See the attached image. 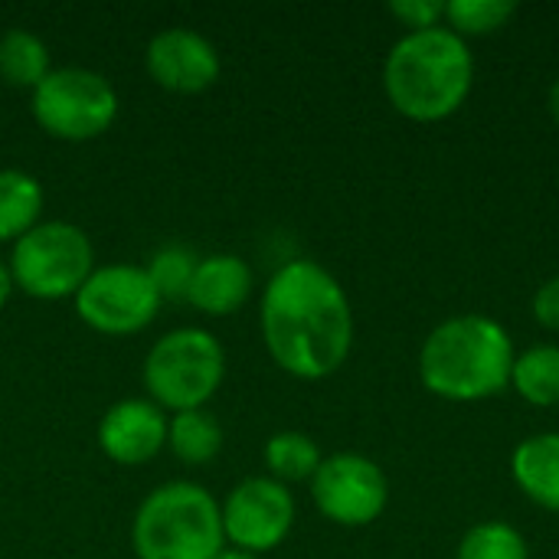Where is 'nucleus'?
<instances>
[{
	"instance_id": "obj_1",
	"label": "nucleus",
	"mask_w": 559,
	"mask_h": 559,
	"mask_svg": "<svg viewBox=\"0 0 559 559\" xmlns=\"http://www.w3.org/2000/svg\"><path fill=\"white\" fill-rule=\"evenodd\" d=\"M259 328L275 367L308 383L334 377L354 347L350 298L311 259H292L265 282Z\"/></svg>"
},
{
	"instance_id": "obj_2",
	"label": "nucleus",
	"mask_w": 559,
	"mask_h": 559,
	"mask_svg": "<svg viewBox=\"0 0 559 559\" xmlns=\"http://www.w3.org/2000/svg\"><path fill=\"white\" fill-rule=\"evenodd\" d=\"M475 59L468 43L449 26L406 33L383 62V92L409 121H445L472 95Z\"/></svg>"
},
{
	"instance_id": "obj_3",
	"label": "nucleus",
	"mask_w": 559,
	"mask_h": 559,
	"mask_svg": "<svg viewBox=\"0 0 559 559\" xmlns=\"http://www.w3.org/2000/svg\"><path fill=\"white\" fill-rule=\"evenodd\" d=\"M514 344L488 314H455L429 331L419 350L423 386L449 403H478L511 383Z\"/></svg>"
},
{
	"instance_id": "obj_4",
	"label": "nucleus",
	"mask_w": 559,
	"mask_h": 559,
	"mask_svg": "<svg viewBox=\"0 0 559 559\" xmlns=\"http://www.w3.org/2000/svg\"><path fill=\"white\" fill-rule=\"evenodd\" d=\"M138 559H216L226 550L219 501L197 481H167L134 511Z\"/></svg>"
},
{
	"instance_id": "obj_5",
	"label": "nucleus",
	"mask_w": 559,
	"mask_h": 559,
	"mask_svg": "<svg viewBox=\"0 0 559 559\" xmlns=\"http://www.w3.org/2000/svg\"><path fill=\"white\" fill-rule=\"evenodd\" d=\"M226 377V350L219 337L206 328H174L157 337L144 357L141 380L147 400L164 413L206 409V403L219 393Z\"/></svg>"
},
{
	"instance_id": "obj_6",
	"label": "nucleus",
	"mask_w": 559,
	"mask_h": 559,
	"mask_svg": "<svg viewBox=\"0 0 559 559\" xmlns=\"http://www.w3.org/2000/svg\"><path fill=\"white\" fill-rule=\"evenodd\" d=\"M7 269L16 292L36 301H62L75 298L95 272V249L75 223L46 219L13 242Z\"/></svg>"
},
{
	"instance_id": "obj_7",
	"label": "nucleus",
	"mask_w": 559,
	"mask_h": 559,
	"mask_svg": "<svg viewBox=\"0 0 559 559\" xmlns=\"http://www.w3.org/2000/svg\"><path fill=\"white\" fill-rule=\"evenodd\" d=\"M33 118L56 141H95L118 118V92L95 69L59 66L33 88Z\"/></svg>"
},
{
	"instance_id": "obj_8",
	"label": "nucleus",
	"mask_w": 559,
	"mask_h": 559,
	"mask_svg": "<svg viewBox=\"0 0 559 559\" xmlns=\"http://www.w3.org/2000/svg\"><path fill=\"white\" fill-rule=\"evenodd\" d=\"M75 314L85 328L105 337H131L154 324L160 311V295L147 278L144 265L108 262L95 265L85 285L75 292Z\"/></svg>"
},
{
	"instance_id": "obj_9",
	"label": "nucleus",
	"mask_w": 559,
	"mask_h": 559,
	"mask_svg": "<svg viewBox=\"0 0 559 559\" xmlns=\"http://www.w3.org/2000/svg\"><path fill=\"white\" fill-rule=\"evenodd\" d=\"M311 498L337 527H367L390 504V481L383 468L357 452H337L321 462L311 478Z\"/></svg>"
},
{
	"instance_id": "obj_10",
	"label": "nucleus",
	"mask_w": 559,
	"mask_h": 559,
	"mask_svg": "<svg viewBox=\"0 0 559 559\" xmlns=\"http://www.w3.org/2000/svg\"><path fill=\"white\" fill-rule=\"evenodd\" d=\"M219 514H223L226 547L262 557L288 540L295 527V498L282 481L269 475H255L239 481L226 495Z\"/></svg>"
},
{
	"instance_id": "obj_11",
	"label": "nucleus",
	"mask_w": 559,
	"mask_h": 559,
	"mask_svg": "<svg viewBox=\"0 0 559 559\" xmlns=\"http://www.w3.org/2000/svg\"><path fill=\"white\" fill-rule=\"evenodd\" d=\"M144 69L154 85L177 92V95H200L216 85L223 62L216 46L190 29V26H167L151 36L144 49Z\"/></svg>"
},
{
	"instance_id": "obj_12",
	"label": "nucleus",
	"mask_w": 559,
	"mask_h": 559,
	"mask_svg": "<svg viewBox=\"0 0 559 559\" xmlns=\"http://www.w3.org/2000/svg\"><path fill=\"white\" fill-rule=\"evenodd\" d=\"M167 423L170 416L151 400H118L98 419V449L115 465H147L167 449Z\"/></svg>"
},
{
	"instance_id": "obj_13",
	"label": "nucleus",
	"mask_w": 559,
	"mask_h": 559,
	"mask_svg": "<svg viewBox=\"0 0 559 559\" xmlns=\"http://www.w3.org/2000/svg\"><path fill=\"white\" fill-rule=\"evenodd\" d=\"M252 288H255V275L242 255L213 252V255H200V265L187 292V305L210 318H229L249 301Z\"/></svg>"
},
{
	"instance_id": "obj_14",
	"label": "nucleus",
	"mask_w": 559,
	"mask_h": 559,
	"mask_svg": "<svg viewBox=\"0 0 559 559\" xmlns=\"http://www.w3.org/2000/svg\"><path fill=\"white\" fill-rule=\"evenodd\" d=\"M511 475L537 508L559 514V432L524 439L511 455Z\"/></svg>"
},
{
	"instance_id": "obj_15",
	"label": "nucleus",
	"mask_w": 559,
	"mask_h": 559,
	"mask_svg": "<svg viewBox=\"0 0 559 559\" xmlns=\"http://www.w3.org/2000/svg\"><path fill=\"white\" fill-rule=\"evenodd\" d=\"M46 206V190L43 183L16 167L0 170V242H16L26 236L33 226H39Z\"/></svg>"
},
{
	"instance_id": "obj_16",
	"label": "nucleus",
	"mask_w": 559,
	"mask_h": 559,
	"mask_svg": "<svg viewBox=\"0 0 559 559\" xmlns=\"http://www.w3.org/2000/svg\"><path fill=\"white\" fill-rule=\"evenodd\" d=\"M167 449L183 465H210L223 452V426L206 409L174 413L167 423Z\"/></svg>"
},
{
	"instance_id": "obj_17",
	"label": "nucleus",
	"mask_w": 559,
	"mask_h": 559,
	"mask_svg": "<svg viewBox=\"0 0 559 559\" xmlns=\"http://www.w3.org/2000/svg\"><path fill=\"white\" fill-rule=\"evenodd\" d=\"M511 386L518 396L531 406L550 409L559 406V347L557 344H537L514 357L511 367Z\"/></svg>"
},
{
	"instance_id": "obj_18",
	"label": "nucleus",
	"mask_w": 559,
	"mask_h": 559,
	"mask_svg": "<svg viewBox=\"0 0 559 559\" xmlns=\"http://www.w3.org/2000/svg\"><path fill=\"white\" fill-rule=\"evenodd\" d=\"M52 72L49 46L29 29H7L0 36V79L13 88H36Z\"/></svg>"
},
{
	"instance_id": "obj_19",
	"label": "nucleus",
	"mask_w": 559,
	"mask_h": 559,
	"mask_svg": "<svg viewBox=\"0 0 559 559\" xmlns=\"http://www.w3.org/2000/svg\"><path fill=\"white\" fill-rule=\"evenodd\" d=\"M321 462H324V455H321L318 442L311 436H305V432L285 429V432H275L265 442L269 478L282 481L285 488L298 485V481H311L314 472L321 468Z\"/></svg>"
},
{
	"instance_id": "obj_20",
	"label": "nucleus",
	"mask_w": 559,
	"mask_h": 559,
	"mask_svg": "<svg viewBox=\"0 0 559 559\" xmlns=\"http://www.w3.org/2000/svg\"><path fill=\"white\" fill-rule=\"evenodd\" d=\"M197 265H200V255L190 246L170 242V246H160L147 259L144 272L154 282L160 301H187V292H190Z\"/></svg>"
},
{
	"instance_id": "obj_21",
	"label": "nucleus",
	"mask_w": 559,
	"mask_h": 559,
	"mask_svg": "<svg viewBox=\"0 0 559 559\" xmlns=\"http://www.w3.org/2000/svg\"><path fill=\"white\" fill-rule=\"evenodd\" d=\"M455 559H531V547L518 527L504 521H485L462 537Z\"/></svg>"
},
{
	"instance_id": "obj_22",
	"label": "nucleus",
	"mask_w": 559,
	"mask_h": 559,
	"mask_svg": "<svg viewBox=\"0 0 559 559\" xmlns=\"http://www.w3.org/2000/svg\"><path fill=\"white\" fill-rule=\"evenodd\" d=\"M518 13L511 0H449L445 3V26L465 36H485L501 29Z\"/></svg>"
},
{
	"instance_id": "obj_23",
	"label": "nucleus",
	"mask_w": 559,
	"mask_h": 559,
	"mask_svg": "<svg viewBox=\"0 0 559 559\" xmlns=\"http://www.w3.org/2000/svg\"><path fill=\"white\" fill-rule=\"evenodd\" d=\"M390 13L406 26V33L445 26V3L439 0H393Z\"/></svg>"
},
{
	"instance_id": "obj_24",
	"label": "nucleus",
	"mask_w": 559,
	"mask_h": 559,
	"mask_svg": "<svg viewBox=\"0 0 559 559\" xmlns=\"http://www.w3.org/2000/svg\"><path fill=\"white\" fill-rule=\"evenodd\" d=\"M531 311H534V321H537L540 328L559 334V275L547 278V282L537 288V295H534V301H531Z\"/></svg>"
},
{
	"instance_id": "obj_25",
	"label": "nucleus",
	"mask_w": 559,
	"mask_h": 559,
	"mask_svg": "<svg viewBox=\"0 0 559 559\" xmlns=\"http://www.w3.org/2000/svg\"><path fill=\"white\" fill-rule=\"evenodd\" d=\"M16 292V285H13V275H10V269H7V262H0V308L10 301V295Z\"/></svg>"
},
{
	"instance_id": "obj_26",
	"label": "nucleus",
	"mask_w": 559,
	"mask_h": 559,
	"mask_svg": "<svg viewBox=\"0 0 559 559\" xmlns=\"http://www.w3.org/2000/svg\"><path fill=\"white\" fill-rule=\"evenodd\" d=\"M547 105H550V115H554V121L559 124V79L550 85V98H547Z\"/></svg>"
},
{
	"instance_id": "obj_27",
	"label": "nucleus",
	"mask_w": 559,
	"mask_h": 559,
	"mask_svg": "<svg viewBox=\"0 0 559 559\" xmlns=\"http://www.w3.org/2000/svg\"><path fill=\"white\" fill-rule=\"evenodd\" d=\"M216 559H262V557H255V554H246V550H236V547H226L223 554Z\"/></svg>"
}]
</instances>
